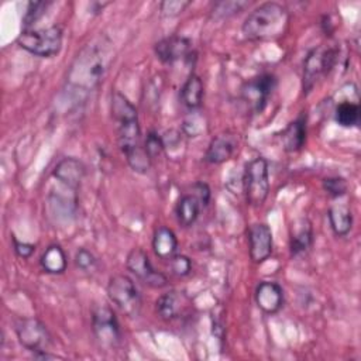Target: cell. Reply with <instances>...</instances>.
<instances>
[{
  "label": "cell",
  "instance_id": "1",
  "mask_svg": "<svg viewBox=\"0 0 361 361\" xmlns=\"http://www.w3.org/2000/svg\"><path fill=\"white\" fill-rule=\"evenodd\" d=\"M109 63L110 48L109 44L104 42V38L86 45L69 69V86L79 92H89L94 89L103 80Z\"/></svg>",
  "mask_w": 361,
  "mask_h": 361
},
{
  "label": "cell",
  "instance_id": "2",
  "mask_svg": "<svg viewBox=\"0 0 361 361\" xmlns=\"http://www.w3.org/2000/svg\"><path fill=\"white\" fill-rule=\"evenodd\" d=\"M289 25L288 10L275 1L254 8L244 20L241 31L250 41L274 39L283 35Z\"/></svg>",
  "mask_w": 361,
  "mask_h": 361
},
{
  "label": "cell",
  "instance_id": "3",
  "mask_svg": "<svg viewBox=\"0 0 361 361\" xmlns=\"http://www.w3.org/2000/svg\"><path fill=\"white\" fill-rule=\"evenodd\" d=\"M17 44L37 56L49 58L56 55L62 47V30L58 25L45 30H24L17 37Z\"/></svg>",
  "mask_w": 361,
  "mask_h": 361
},
{
  "label": "cell",
  "instance_id": "4",
  "mask_svg": "<svg viewBox=\"0 0 361 361\" xmlns=\"http://www.w3.org/2000/svg\"><path fill=\"white\" fill-rule=\"evenodd\" d=\"M337 48L331 45H319L313 48L303 61V92L309 93L313 86L327 75L336 63Z\"/></svg>",
  "mask_w": 361,
  "mask_h": 361
},
{
  "label": "cell",
  "instance_id": "5",
  "mask_svg": "<svg viewBox=\"0 0 361 361\" xmlns=\"http://www.w3.org/2000/svg\"><path fill=\"white\" fill-rule=\"evenodd\" d=\"M243 183L247 202L251 206H261L269 192V172L265 158H254L245 165Z\"/></svg>",
  "mask_w": 361,
  "mask_h": 361
},
{
  "label": "cell",
  "instance_id": "6",
  "mask_svg": "<svg viewBox=\"0 0 361 361\" xmlns=\"http://www.w3.org/2000/svg\"><path fill=\"white\" fill-rule=\"evenodd\" d=\"M107 295L110 300L130 317H137L141 310V295L127 275H114L110 278L107 285Z\"/></svg>",
  "mask_w": 361,
  "mask_h": 361
},
{
  "label": "cell",
  "instance_id": "7",
  "mask_svg": "<svg viewBox=\"0 0 361 361\" xmlns=\"http://www.w3.org/2000/svg\"><path fill=\"white\" fill-rule=\"evenodd\" d=\"M16 333L20 344L32 351L34 357L48 353L49 345L52 343L51 334L47 326L35 317L21 319L16 326Z\"/></svg>",
  "mask_w": 361,
  "mask_h": 361
},
{
  "label": "cell",
  "instance_id": "8",
  "mask_svg": "<svg viewBox=\"0 0 361 361\" xmlns=\"http://www.w3.org/2000/svg\"><path fill=\"white\" fill-rule=\"evenodd\" d=\"M92 329L100 345L114 348L121 341V330L116 313L109 306H97L92 313Z\"/></svg>",
  "mask_w": 361,
  "mask_h": 361
},
{
  "label": "cell",
  "instance_id": "9",
  "mask_svg": "<svg viewBox=\"0 0 361 361\" xmlns=\"http://www.w3.org/2000/svg\"><path fill=\"white\" fill-rule=\"evenodd\" d=\"M126 265L131 274H134L145 285L159 289L168 285V279L164 274L154 269L147 252L141 248H133L126 259Z\"/></svg>",
  "mask_w": 361,
  "mask_h": 361
},
{
  "label": "cell",
  "instance_id": "10",
  "mask_svg": "<svg viewBox=\"0 0 361 361\" xmlns=\"http://www.w3.org/2000/svg\"><path fill=\"white\" fill-rule=\"evenodd\" d=\"M274 87H275L274 75L264 73L245 82V85L241 89V96H243V100L248 104V107L252 111L259 113L267 106V102Z\"/></svg>",
  "mask_w": 361,
  "mask_h": 361
},
{
  "label": "cell",
  "instance_id": "11",
  "mask_svg": "<svg viewBox=\"0 0 361 361\" xmlns=\"http://www.w3.org/2000/svg\"><path fill=\"white\" fill-rule=\"evenodd\" d=\"M248 241H250V257L255 264H259L269 258L272 254L274 240L271 228L264 224L258 223L250 227L248 231Z\"/></svg>",
  "mask_w": 361,
  "mask_h": 361
},
{
  "label": "cell",
  "instance_id": "12",
  "mask_svg": "<svg viewBox=\"0 0 361 361\" xmlns=\"http://www.w3.org/2000/svg\"><path fill=\"white\" fill-rule=\"evenodd\" d=\"M237 145L238 141L235 134L228 131L221 133L210 141L204 154V159L209 164H223L233 157V154L237 149Z\"/></svg>",
  "mask_w": 361,
  "mask_h": 361
},
{
  "label": "cell",
  "instance_id": "13",
  "mask_svg": "<svg viewBox=\"0 0 361 361\" xmlns=\"http://www.w3.org/2000/svg\"><path fill=\"white\" fill-rule=\"evenodd\" d=\"M255 302L258 307L268 313H276L283 305V290L279 283L271 281H262L255 289Z\"/></svg>",
  "mask_w": 361,
  "mask_h": 361
},
{
  "label": "cell",
  "instance_id": "14",
  "mask_svg": "<svg viewBox=\"0 0 361 361\" xmlns=\"http://www.w3.org/2000/svg\"><path fill=\"white\" fill-rule=\"evenodd\" d=\"M189 52H190V41L185 37L172 35L155 44V54L165 63L176 62L185 58L186 55H189Z\"/></svg>",
  "mask_w": 361,
  "mask_h": 361
},
{
  "label": "cell",
  "instance_id": "15",
  "mask_svg": "<svg viewBox=\"0 0 361 361\" xmlns=\"http://www.w3.org/2000/svg\"><path fill=\"white\" fill-rule=\"evenodd\" d=\"M52 175L66 188L76 190L85 176V165L79 159L68 157L56 164Z\"/></svg>",
  "mask_w": 361,
  "mask_h": 361
},
{
  "label": "cell",
  "instance_id": "16",
  "mask_svg": "<svg viewBox=\"0 0 361 361\" xmlns=\"http://www.w3.org/2000/svg\"><path fill=\"white\" fill-rule=\"evenodd\" d=\"M118 145L124 155L141 145V130L138 124V117L117 121Z\"/></svg>",
  "mask_w": 361,
  "mask_h": 361
},
{
  "label": "cell",
  "instance_id": "17",
  "mask_svg": "<svg viewBox=\"0 0 361 361\" xmlns=\"http://www.w3.org/2000/svg\"><path fill=\"white\" fill-rule=\"evenodd\" d=\"M281 140L285 151L295 152L299 151L306 140V118L303 116L298 117L286 126L281 134Z\"/></svg>",
  "mask_w": 361,
  "mask_h": 361
},
{
  "label": "cell",
  "instance_id": "18",
  "mask_svg": "<svg viewBox=\"0 0 361 361\" xmlns=\"http://www.w3.org/2000/svg\"><path fill=\"white\" fill-rule=\"evenodd\" d=\"M152 248L158 258L171 259L178 250V238L175 233L168 227H159L154 233Z\"/></svg>",
  "mask_w": 361,
  "mask_h": 361
},
{
  "label": "cell",
  "instance_id": "19",
  "mask_svg": "<svg viewBox=\"0 0 361 361\" xmlns=\"http://www.w3.org/2000/svg\"><path fill=\"white\" fill-rule=\"evenodd\" d=\"M313 243V230L312 224L305 219L298 221L292 227L290 234V254L292 255H300L306 252Z\"/></svg>",
  "mask_w": 361,
  "mask_h": 361
},
{
  "label": "cell",
  "instance_id": "20",
  "mask_svg": "<svg viewBox=\"0 0 361 361\" xmlns=\"http://www.w3.org/2000/svg\"><path fill=\"white\" fill-rule=\"evenodd\" d=\"M330 227L336 235H347L353 227V214L347 204H333L327 212Z\"/></svg>",
  "mask_w": 361,
  "mask_h": 361
},
{
  "label": "cell",
  "instance_id": "21",
  "mask_svg": "<svg viewBox=\"0 0 361 361\" xmlns=\"http://www.w3.org/2000/svg\"><path fill=\"white\" fill-rule=\"evenodd\" d=\"M180 100L189 110H196L200 107L203 100V82L197 75L192 73L186 79L180 89Z\"/></svg>",
  "mask_w": 361,
  "mask_h": 361
},
{
  "label": "cell",
  "instance_id": "22",
  "mask_svg": "<svg viewBox=\"0 0 361 361\" xmlns=\"http://www.w3.org/2000/svg\"><path fill=\"white\" fill-rule=\"evenodd\" d=\"M202 203L195 195H183L176 203V219L183 227L192 226L200 213Z\"/></svg>",
  "mask_w": 361,
  "mask_h": 361
},
{
  "label": "cell",
  "instance_id": "23",
  "mask_svg": "<svg viewBox=\"0 0 361 361\" xmlns=\"http://www.w3.org/2000/svg\"><path fill=\"white\" fill-rule=\"evenodd\" d=\"M41 267L48 274H62L66 269V255L65 251L54 244L49 245L41 255Z\"/></svg>",
  "mask_w": 361,
  "mask_h": 361
},
{
  "label": "cell",
  "instance_id": "24",
  "mask_svg": "<svg viewBox=\"0 0 361 361\" xmlns=\"http://www.w3.org/2000/svg\"><path fill=\"white\" fill-rule=\"evenodd\" d=\"M155 309L157 313L165 320L176 319L182 312V298L178 295V292H166L157 299Z\"/></svg>",
  "mask_w": 361,
  "mask_h": 361
},
{
  "label": "cell",
  "instance_id": "25",
  "mask_svg": "<svg viewBox=\"0 0 361 361\" xmlns=\"http://www.w3.org/2000/svg\"><path fill=\"white\" fill-rule=\"evenodd\" d=\"M334 120L341 127H355L360 124V104L351 100H343L337 104Z\"/></svg>",
  "mask_w": 361,
  "mask_h": 361
},
{
  "label": "cell",
  "instance_id": "26",
  "mask_svg": "<svg viewBox=\"0 0 361 361\" xmlns=\"http://www.w3.org/2000/svg\"><path fill=\"white\" fill-rule=\"evenodd\" d=\"M111 116L116 121L138 117L134 104L120 92H114L111 96Z\"/></svg>",
  "mask_w": 361,
  "mask_h": 361
},
{
  "label": "cell",
  "instance_id": "27",
  "mask_svg": "<svg viewBox=\"0 0 361 361\" xmlns=\"http://www.w3.org/2000/svg\"><path fill=\"white\" fill-rule=\"evenodd\" d=\"M126 159H127L128 165L133 168V171L140 172V173H145L151 166V157L145 151L144 145H140L138 148L128 152L126 155Z\"/></svg>",
  "mask_w": 361,
  "mask_h": 361
},
{
  "label": "cell",
  "instance_id": "28",
  "mask_svg": "<svg viewBox=\"0 0 361 361\" xmlns=\"http://www.w3.org/2000/svg\"><path fill=\"white\" fill-rule=\"evenodd\" d=\"M204 118L195 110H192V113L188 117H185L182 123V131L188 137H197L200 133L204 131Z\"/></svg>",
  "mask_w": 361,
  "mask_h": 361
},
{
  "label": "cell",
  "instance_id": "29",
  "mask_svg": "<svg viewBox=\"0 0 361 361\" xmlns=\"http://www.w3.org/2000/svg\"><path fill=\"white\" fill-rule=\"evenodd\" d=\"M323 189L331 196V197H341L345 195L348 186L344 178L340 176H330L323 179Z\"/></svg>",
  "mask_w": 361,
  "mask_h": 361
},
{
  "label": "cell",
  "instance_id": "30",
  "mask_svg": "<svg viewBox=\"0 0 361 361\" xmlns=\"http://www.w3.org/2000/svg\"><path fill=\"white\" fill-rule=\"evenodd\" d=\"M48 4H49L48 1H31V3H28V7H27L25 14H24V25L27 27L25 30H28V27L31 24H34L35 21H38L44 16Z\"/></svg>",
  "mask_w": 361,
  "mask_h": 361
},
{
  "label": "cell",
  "instance_id": "31",
  "mask_svg": "<svg viewBox=\"0 0 361 361\" xmlns=\"http://www.w3.org/2000/svg\"><path fill=\"white\" fill-rule=\"evenodd\" d=\"M171 269L172 274L176 276H186L192 271V261L189 257L182 255V254H175L171 258Z\"/></svg>",
  "mask_w": 361,
  "mask_h": 361
},
{
  "label": "cell",
  "instance_id": "32",
  "mask_svg": "<svg viewBox=\"0 0 361 361\" xmlns=\"http://www.w3.org/2000/svg\"><path fill=\"white\" fill-rule=\"evenodd\" d=\"M245 6H248L247 1H220L214 4L213 14L220 16V17H228L240 10H243Z\"/></svg>",
  "mask_w": 361,
  "mask_h": 361
},
{
  "label": "cell",
  "instance_id": "33",
  "mask_svg": "<svg viewBox=\"0 0 361 361\" xmlns=\"http://www.w3.org/2000/svg\"><path fill=\"white\" fill-rule=\"evenodd\" d=\"M145 151L148 152V155L152 158L161 155V152L165 149L164 148V141L162 137L159 134H157L155 131H149L147 138H145V144H144Z\"/></svg>",
  "mask_w": 361,
  "mask_h": 361
},
{
  "label": "cell",
  "instance_id": "34",
  "mask_svg": "<svg viewBox=\"0 0 361 361\" xmlns=\"http://www.w3.org/2000/svg\"><path fill=\"white\" fill-rule=\"evenodd\" d=\"M189 4L190 1L185 0H166L159 4V10L164 17H175L180 14Z\"/></svg>",
  "mask_w": 361,
  "mask_h": 361
},
{
  "label": "cell",
  "instance_id": "35",
  "mask_svg": "<svg viewBox=\"0 0 361 361\" xmlns=\"http://www.w3.org/2000/svg\"><path fill=\"white\" fill-rule=\"evenodd\" d=\"M75 264L82 271H90L96 265V258L89 250L79 248L75 254Z\"/></svg>",
  "mask_w": 361,
  "mask_h": 361
},
{
  "label": "cell",
  "instance_id": "36",
  "mask_svg": "<svg viewBox=\"0 0 361 361\" xmlns=\"http://www.w3.org/2000/svg\"><path fill=\"white\" fill-rule=\"evenodd\" d=\"M13 241H14V251L21 258H30L32 255V252L35 251V245H32V244L21 243L17 238H13Z\"/></svg>",
  "mask_w": 361,
  "mask_h": 361
},
{
  "label": "cell",
  "instance_id": "37",
  "mask_svg": "<svg viewBox=\"0 0 361 361\" xmlns=\"http://www.w3.org/2000/svg\"><path fill=\"white\" fill-rule=\"evenodd\" d=\"M193 189H195V196L200 200L202 206H206L209 203V199H210V189L206 183L203 182H197L193 185Z\"/></svg>",
  "mask_w": 361,
  "mask_h": 361
}]
</instances>
